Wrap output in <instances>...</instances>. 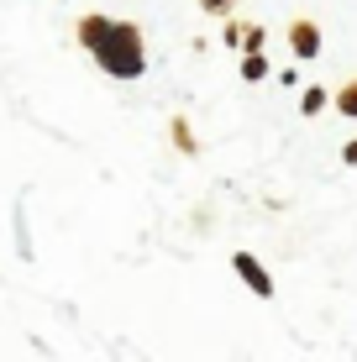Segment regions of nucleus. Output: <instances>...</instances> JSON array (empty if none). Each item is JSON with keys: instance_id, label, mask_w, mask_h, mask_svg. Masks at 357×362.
Returning <instances> with one entry per match:
<instances>
[{"instance_id": "f03ea898", "label": "nucleus", "mask_w": 357, "mask_h": 362, "mask_svg": "<svg viewBox=\"0 0 357 362\" xmlns=\"http://www.w3.org/2000/svg\"><path fill=\"white\" fill-rule=\"evenodd\" d=\"M289 47L294 58H315L321 53V27L315 21H289Z\"/></svg>"}, {"instance_id": "39448f33", "label": "nucleus", "mask_w": 357, "mask_h": 362, "mask_svg": "<svg viewBox=\"0 0 357 362\" xmlns=\"http://www.w3.org/2000/svg\"><path fill=\"white\" fill-rule=\"evenodd\" d=\"M268 64H263V53H247V64H242V79H263Z\"/></svg>"}, {"instance_id": "6e6552de", "label": "nucleus", "mask_w": 357, "mask_h": 362, "mask_svg": "<svg viewBox=\"0 0 357 362\" xmlns=\"http://www.w3.org/2000/svg\"><path fill=\"white\" fill-rule=\"evenodd\" d=\"M200 6H205V11H216V16H221V11H226L231 0H200Z\"/></svg>"}, {"instance_id": "20e7f679", "label": "nucleus", "mask_w": 357, "mask_h": 362, "mask_svg": "<svg viewBox=\"0 0 357 362\" xmlns=\"http://www.w3.org/2000/svg\"><path fill=\"white\" fill-rule=\"evenodd\" d=\"M336 110H341V116H352V121H357V79H352V84H341V90H336Z\"/></svg>"}, {"instance_id": "423d86ee", "label": "nucleus", "mask_w": 357, "mask_h": 362, "mask_svg": "<svg viewBox=\"0 0 357 362\" xmlns=\"http://www.w3.org/2000/svg\"><path fill=\"white\" fill-rule=\"evenodd\" d=\"M174 142L184 147V153H194V136H189V127H184V121H174Z\"/></svg>"}, {"instance_id": "1a4fd4ad", "label": "nucleus", "mask_w": 357, "mask_h": 362, "mask_svg": "<svg viewBox=\"0 0 357 362\" xmlns=\"http://www.w3.org/2000/svg\"><path fill=\"white\" fill-rule=\"evenodd\" d=\"M347 163H357V142H352V147H347Z\"/></svg>"}, {"instance_id": "0eeeda50", "label": "nucleus", "mask_w": 357, "mask_h": 362, "mask_svg": "<svg viewBox=\"0 0 357 362\" xmlns=\"http://www.w3.org/2000/svg\"><path fill=\"white\" fill-rule=\"evenodd\" d=\"M321 105H326V90H310V95H305V116H315Z\"/></svg>"}, {"instance_id": "f257e3e1", "label": "nucleus", "mask_w": 357, "mask_h": 362, "mask_svg": "<svg viewBox=\"0 0 357 362\" xmlns=\"http://www.w3.org/2000/svg\"><path fill=\"white\" fill-rule=\"evenodd\" d=\"M79 42L95 53V64L105 74H116V79H137L147 69L142 58V32L131 27V21H110V16H84L79 21Z\"/></svg>"}, {"instance_id": "7ed1b4c3", "label": "nucleus", "mask_w": 357, "mask_h": 362, "mask_svg": "<svg viewBox=\"0 0 357 362\" xmlns=\"http://www.w3.org/2000/svg\"><path fill=\"white\" fill-rule=\"evenodd\" d=\"M231 263H237V273H242V279H247V289H252V294H263V299L274 294V279H268V273L257 268V257H252V252H237V257H231Z\"/></svg>"}]
</instances>
